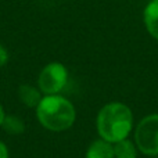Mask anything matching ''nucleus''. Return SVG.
<instances>
[{"label":"nucleus","mask_w":158,"mask_h":158,"mask_svg":"<svg viewBox=\"0 0 158 158\" xmlns=\"http://www.w3.org/2000/svg\"><path fill=\"white\" fill-rule=\"evenodd\" d=\"M97 132L101 139L117 143L126 139L133 128V114L122 103H110L97 115Z\"/></svg>","instance_id":"obj_1"},{"label":"nucleus","mask_w":158,"mask_h":158,"mask_svg":"<svg viewBox=\"0 0 158 158\" xmlns=\"http://www.w3.org/2000/svg\"><path fill=\"white\" fill-rule=\"evenodd\" d=\"M36 115L42 126L53 132L69 129L74 125L77 117L71 101L60 94H50L42 98L36 107Z\"/></svg>","instance_id":"obj_2"},{"label":"nucleus","mask_w":158,"mask_h":158,"mask_svg":"<svg viewBox=\"0 0 158 158\" xmlns=\"http://www.w3.org/2000/svg\"><path fill=\"white\" fill-rule=\"evenodd\" d=\"M135 140L143 154L158 156V114L147 115L137 123Z\"/></svg>","instance_id":"obj_3"},{"label":"nucleus","mask_w":158,"mask_h":158,"mask_svg":"<svg viewBox=\"0 0 158 158\" xmlns=\"http://www.w3.org/2000/svg\"><path fill=\"white\" fill-rule=\"evenodd\" d=\"M68 82V72L61 63H50L39 75V89L46 96L58 94Z\"/></svg>","instance_id":"obj_4"},{"label":"nucleus","mask_w":158,"mask_h":158,"mask_svg":"<svg viewBox=\"0 0 158 158\" xmlns=\"http://www.w3.org/2000/svg\"><path fill=\"white\" fill-rule=\"evenodd\" d=\"M143 19L147 32L154 39H158V0H151L146 6Z\"/></svg>","instance_id":"obj_5"},{"label":"nucleus","mask_w":158,"mask_h":158,"mask_svg":"<svg viewBox=\"0 0 158 158\" xmlns=\"http://www.w3.org/2000/svg\"><path fill=\"white\" fill-rule=\"evenodd\" d=\"M86 158H115L114 146H112V143L107 142L104 139L96 140L87 148Z\"/></svg>","instance_id":"obj_6"},{"label":"nucleus","mask_w":158,"mask_h":158,"mask_svg":"<svg viewBox=\"0 0 158 158\" xmlns=\"http://www.w3.org/2000/svg\"><path fill=\"white\" fill-rule=\"evenodd\" d=\"M18 97L21 100L22 104H25L29 108H35L39 106V103L42 101V96L36 87L31 86V85H21L18 87Z\"/></svg>","instance_id":"obj_7"},{"label":"nucleus","mask_w":158,"mask_h":158,"mask_svg":"<svg viewBox=\"0 0 158 158\" xmlns=\"http://www.w3.org/2000/svg\"><path fill=\"white\" fill-rule=\"evenodd\" d=\"M114 157L115 158H137L136 147L128 139L117 142L114 146Z\"/></svg>","instance_id":"obj_8"},{"label":"nucleus","mask_w":158,"mask_h":158,"mask_svg":"<svg viewBox=\"0 0 158 158\" xmlns=\"http://www.w3.org/2000/svg\"><path fill=\"white\" fill-rule=\"evenodd\" d=\"M2 128L8 135H21L25 131V123L21 118L15 117V115H7V117H4Z\"/></svg>","instance_id":"obj_9"},{"label":"nucleus","mask_w":158,"mask_h":158,"mask_svg":"<svg viewBox=\"0 0 158 158\" xmlns=\"http://www.w3.org/2000/svg\"><path fill=\"white\" fill-rule=\"evenodd\" d=\"M7 60H8V54H7V52H6V49H4L3 46H0V68L6 65Z\"/></svg>","instance_id":"obj_10"},{"label":"nucleus","mask_w":158,"mask_h":158,"mask_svg":"<svg viewBox=\"0 0 158 158\" xmlns=\"http://www.w3.org/2000/svg\"><path fill=\"white\" fill-rule=\"evenodd\" d=\"M0 158H8V150L3 142H0Z\"/></svg>","instance_id":"obj_11"},{"label":"nucleus","mask_w":158,"mask_h":158,"mask_svg":"<svg viewBox=\"0 0 158 158\" xmlns=\"http://www.w3.org/2000/svg\"><path fill=\"white\" fill-rule=\"evenodd\" d=\"M4 117H6V114H4V110H3L2 104H0V126H2L3 121H4Z\"/></svg>","instance_id":"obj_12"},{"label":"nucleus","mask_w":158,"mask_h":158,"mask_svg":"<svg viewBox=\"0 0 158 158\" xmlns=\"http://www.w3.org/2000/svg\"><path fill=\"white\" fill-rule=\"evenodd\" d=\"M157 158H158V157H157Z\"/></svg>","instance_id":"obj_13"}]
</instances>
